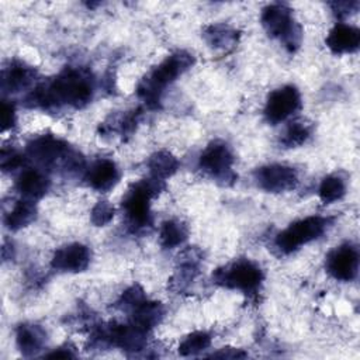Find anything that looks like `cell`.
<instances>
[{"mask_svg":"<svg viewBox=\"0 0 360 360\" xmlns=\"http://www.w3.org/2000/svg\"><path fill=\"white\" fill-rule=\"evenodd\" d=\"M94 94V80L84 68H65L53 79L38 84L25 96L30 108L52 110L63 105L82 108L90 103Z\"/></svg>","mask_w":360,"mask_h":360,"instance_id":"1","label":"cell"},{"mask_svg":"<svg viewBox=\"0 0 360 360\" xmlns=\"http://www.w3.org/2000/svg\"><path fill=\"white\" fill-rule=\"evenodd\" d=\"M194 65V56L186 51H176L153 68L138 84L136 94L150 110L160 107L165 89Z\"/></svg>","mask_w":360,"mask_h":360,"instance_id":"2","label":"cell"},{"mask_svg":"<svg viewBox=\"0 0 360 360\" xmlns=\"http://www.w3.org/2000/svg\"><path fill=\"white\" fill-rule=\"evenodd\" d=\"M25 152L42 167H60L66 173H76L84 167L83 156L53 135H41L32 139Z\"/></svg>","mask_w":360,"mask_h":360,"instance_id":"3","label":"cell"},{"mask_svg":"<svg viewBox=\"0 0 360 360\" xmlns=\"http://www.w3.org/2000/svg\"><path fill=\"white\" fill-rule=\"evenodd\" d=\"M163 188V181L150 176L131 184V187L127 190L121 205L132 231L143 229L152 224L150 201Z\"/></svg>","mask_w":360,"mask_h":360,"instance_id":"4","label":"cell"},{"mask_svg":"<svg viewBox=\"0 0 360 360\" xmlns=\"http://www.w3.org/2000/svg\"><path fill=\"white\" fill-rule=\"evenodd\" d=\"M260 21L266 32L277 38L288 52H295L302 41L301 25L294 20L292 11L288 6L273 3L263 8Z\"/></svg>","mask_w":360,"mask_h":360,"instance_id":"5","label":"cell"},{"mask_svg":"<svg viewBox=\"0 0 360 360\" xmlns=\"http://www.w3.org/2000/svg\"><path fill=\"white\" fill-rule=\"evenodd\" d=\"M263 280V270L250 259H236L212 273V281L217 285L238 290L245 294L257 292Z\"/></svg>","mask_w":360,"mask_h":360,"instance_id":"6","label":"cell"},{"mask_svg":"<svg viewBox=\"0 0 360 360\" xmlns=\"http://www.w3.org/2000/svg\"><path fill=\"white\" fill-rule=\"evenodd\" d=\"M330 218L321 215H311L298 219L277 233L274 246L281 255H290L298 250L302 245L321 238L330 225Z\"/></svg>","mask_w":360,"mask_h":360,"instance_id":"7","label":"cell"},{"mask_svg":"<svg viewBox=\"0 0 360 360\" xmlns=\"http://www.w3.org/2000/svg\"><path fill=\"white\" fill-rule=\"evenodd\" d=\"M233 153L222 141H214L205 146L198 158L200 169L222 186H231L236 180L233 172Z\"/></svg>","mask_w":360,"mask_h":360,"instance_id":"8","label":"cell"},{"mask_svg":"<svg viewBox=\"0 0 360 360\" xmlns=\"http://www.w3.org/2000/svg\"><path fill=\"white\" fill-rule=\"evenodd\" d=\"M301 108V93L295 86L287 84L273 90L264 104V118L269 124H280Z\"/></svg>","mask_w":360,"mask_h":360,"instance_id":"9","label":"cell"},{"mask_svg":"<svg viewBox=\"0 0 360 360\" xmlns=\"http://www.w3.org/2000/svg\"><path fill=\"white\" fill-rule=\"evenodd\" d=\"M256 184L269 193H285L295 188L298 183L297 170L281 163L262 166L253 173Z\"/></svg>","mask_w":360,"mask_h":360,"instance_id":"10","label":"cell"},{"mask_svg":"<svg viewBox=\"0 0 360 360\" xmlns=\"http://www.w3.org/2000/svg\"><path fill=\"white\" fill-rule=\"evenodd\" d=\"M326 271L339 281H353L359 271V250L352 243L332 249L325 259Z\"/></svg>","mask_w":360,"mask_h":360,"instance_id":"11","label":"cell"},{"mask_svg":"<svg viewBox=\"0 0 360 360\" xmlns=\"http://www.w3.org/2000/svg\"><path fill=\"white\" fill-rule=\"evenodd\" d=\"M90 249L83 243H69L55 250L51 259V267L62 273H80L90 264Z\"/></svg>","mask_w":360,"mask_h":360,"instance_id":"12","label":"cell"},{"mask_svg":"<svg viewBox=\"0 0 360 360\" xmlns=\"http://www.w3.org/2000/svg\"><path fill=\"white\" fill-rule=\"evenodd\" d=\"M87 184L100 193H107L120 181V169L114 160L101 158L90 165L84 176Z\"/></svg>","mask_w":360,"mask_h":360,"instance_id":"13","label":"cell"},{"mask_svg":"<svg viewBox=\"0 0 360 360\" xmlns=\"http://www.w3.org/2000/svg\"><path fill=\"white\" fill-rule=\"evenodd\" d=\"M35 76V69L24 62H10L1 72V90L7 94L22 91L34 83Z\"/></svg>","mask_w":360,"mask_h":360,"instance_id":"14","label":"cell"},{"mask_svg":"<svg viewBox=\"0 0 360 360\" xmlns=\"http://www.w3.org/2000/svg\"><path fill=\"white\" fill-rule=\"evenodd\" d=\"M51 187V180L41 169L28 167L22 170L15 180V190L25 200H39L42 198Z\"/></svg>","mask_w":360,"mask_h":360,"instance_id":"15","label":"cell"},{"mask_svg":"<svg viewBox=\"0 0 360 360\" xmlns=\"http://www.w3.org/2000/svg\"><path fill=\"white\" fill-rule=\"evenodd\" d=\"M201 259L202 255L197 248H187L183 250L177 257V267L173 278L170 280V287L176 291L184 290L198 274Z\"/></svg>","mask_w":360,"mask_h":360,"instance_id":"16","label":"cell"},{"mask_svg":"<svg viewBox=\"0 0 360 360\" xmlns=\"http://www.w3.org/2000/svg\"><path fill=\"white\" fill-rule=\"evenodd\" d=\"M325 42H326V46L330 49V52L336 55L350 53L359 49L360 31L354 25L338 22L330 28Z\"/></svg>","mask_w":360,"mask_h":360,"instance_id":"17","label":"cell"},{"mask_svg":"<svg viewBox=\"0 0 360 360\" xmlns=\"http://www.w3.org/2000/svg\"><path fill=\"white\" fill-rule=\"evenodd\" d=\"M15 343L22 356H35L46 343V332L39 325L21 323L15 330Z\"/></svg>","mask_w":360,"mask_h":360,"instance_id":"18","label":"cell"},{"mask_svg":"<svg viewBox=\"0 0 360 360\" xmlns=\"http://www.w3.org/2000/svg\"><path fill=\"white\" fill-rule=\"evenodd\" d=\"M131 323L143 332L152 330L158 326L165 316V307L162 302L149 301L148 298L136 305L131 312Z\"/></svg>","mask_w":360,"mask_h":360,"instance_id":"19","label":"cell"},{"mask_svg":"<svg viewBox=\"0 0 360 360\" xmlns=\"http://www.w3.org/2000/svg\"><path fill=\"white\" fill-rule=\"evenodd\" d=\"M202 37L211 48L224 51L233 48L239 39L238 31L226 24H212L205 27Z\"/></svg>","mask_w":360,"mask_h":360,"instance_id":"20","label":"cell"},{"mask_svg":"<svg viewBox=\"0 0 360 360\" xmlns=\"http://www.w3.org/2000/svg\"><path fill=\"white\" fill-rule=\"evenodd\" d=\"M37 218V207L34 201L21 198L4 215V226L10 231H18L30 225Z\"/></svg>","mask_w":360,"mask_h":360,"instance_id":"21","label":"cell"},{"mask_svg":"<svg viewBox=\"0 0 360 360\" xmlns=\"http://www.w3.org/2000/svg\"><path fill=\"white\" fill-rule=\"evenodd\" d=\"M146 166L152 177L165 181L177 172L179 160L167 150H158L149 156Z\"/></svg>","mask_w":360,"mask_h":360,"instance_id":"22","label":"cell"},{"mask_svg":"<svg viewBox=\"0 0 360 360\" xmlns=\"http://www.w3.org/2000/svg\"><path fill=\"white\" fill-rule=\"evenodd\" d=\"M188 236V228L184 222L177 219H167L162 222L159 231V240L165 249L180 246Z\"/></svg>","mask_w":360,"mask_h":360,"instance_id":"23","label":"cell"},{"mask_svg":"<svg viewBox=\"0 0 360 360\" xmlns=\"http://www.w3.org/2000/svg\"><path fill=\"white\" fill-rule=\"evenodd\" d=\"M311 136V125L304 120H294L291 121L284 134L280 138V143L284 148H297L307 142Z\"/></svg>","mask_w":360,"mask_h":360,"instance_id":"24","label":"cell"},{"mask_svg":"<svg viewBox=\"0 0 360 360\" xmlns=\"http://www.w3.org/2000/svg\"><path fill=\"white\" fill-rule=\"evenodd\" d=\"M319 198L323 204H332L346 194V183L340 176L330 174L322 179L318 188Z\"/></svg>","mask_w":360,"mask_h":360,"instance_id":"25","label":"cell"},{"mask_svg":"<svg viewBox=\"0 0 360 360\" xmlns=\"http://www.w3.org/2000/svg\"><path fill=\"white\" fill-rule=\"evenodd\" d=\"M211 345V336L207 332L198 330L187 335L181 343L179 345V354L180 356H194L205 349H208Z\"/></svg>","mask_w":360,"mask_h":360,"instance_id":"26","label":"cell"},{"mask_svg":"<svg viewBox=\"0 0 360 360\" xmlns=\"http://www.w3.org/2000/svg\"><path fill=\"white\" fill-rule=\"evenodd\" d=\"M145 300H146L145 291L142 290V287H139V285L135 284V285L127 288V290L121 294L120 300L117 301V307H118L120 309H122V311L131 312L136 305H139V304H141L142 301H145Z\"/></svg>","mask_w":360,"mask_h":360,"instance_id":"27","label":"cell"},{"mask_svg":"<svg viewBox=\"0 0 360 360\" xmlns=\"http://www.w3.org/2000/svg\"><path fill=\"white\" fill-rule=\"evenodd\" d=\"M114 205L107 200H100L91 208L90 219L96 226H104L114 218Z\"/></svg>","mask_w":360,"mask_h":360,"instance_id":"28","label":"cell"},{"mask_svg":"<svg viewBox=\"0 0 360 360\" xmlns=\"http://www.w3.org/2000/svg\"><path fill=\"white\" fill-rule=\"evenodd\" d=\"M0 165L3 172H11L24 165V155H20L18 152L13 149H3L1 150V158H0Z\"/></svg>","mask_w":360,"mask_h":360,"instance_id":"29","label":"cell"},{"mask_svg":"<svg viewBox=\"0 0 360 360\" xmlns=\"http://www.w3.org/2000/svg\"><path fill=\"white\" fill-rule=\"evenodd\" d=\"M17 121V114H15V107L13 103L3 100L1 101V131L6 132L11 129L15 125Z\"/></svg>","mask_w":360,"mask_h":360,"instance_id":"30","label":"cell"},{"mask_svg":"<svg viewBox=\"0 0 360 360\" xmlns=\"http://www.w3.org/2000/svg\"><path fill=\"white\" fill-rule=\"evenodd\" d=\"M359 1H335L330 3L332 11L338 18H345L359 10Z\"/></svg>","mask_w":360,"mask_h":360,"instance_id":"31","label":"cell"},{"mask_svg":"<svg viewBox=\"0 0 360 360\" xmlns=\"http://www.w3.org/2000/svg\"><path fill=\"white\" fill-rule=\"evenodd\" d=\"M210 357H218V359H240L246 357V353L242 352L240 349H233V347H222L218 352L212 353Z\"/></svg>","mask_w":360,"mask_h":360,"instance_id":"32","label":"cell"},{"mask_svg":"<svg viewBox=\"0 0 360 360\" xmlns=\"http://www.w3.org/2000/svg\"><path fill=\"white\" fill-rule=\"evenodd\" d=\"M45 357H49V359H68V357H75V353L70 352V349H66V347H59L48 354H45Z\"/></svg>","mask_w":360,"mask_h":360,"instance_id":"33","label":"cell"}]
</instances>
